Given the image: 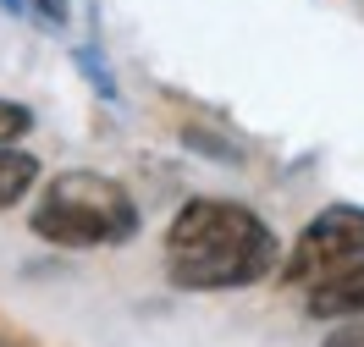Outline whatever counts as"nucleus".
<instances>
[{
	"mask_svg": "<svg viewBox=\"0 0 364 347\" xmlns=\"http://www.w3.org/2000/svg\"><path fill=\"white\" fill-rule=\"evenodd\" d=\"M0 11H11V17H23L28 6H23V0H0Z\"/></svg>",
	"mask_w": 364,
	"mask_h": 347,
	"instance_id": "nucleus-10",
	"label": "nucleus"
},
{
	"mask_svg": "<svg viewBox=\"0 0 364 347\" xmlns=\"http://www.w3.org/2000/svg\"><path fill=\"white\" fill-rule=\"evenodd\" d=\"M39 187V160L28 155V149H0V209H11V204H23L28 193Z\"/></svg>",
	"mask_w": 364,
	"mask_h": 347,
	"instance_id": "nucleus-5",
	"label": "nucleus"
},
{
	"mask_svg": "<svg viewBox=\"0 0 364 347\" xmlns=\"http://www.w3.org/2000/svg\"><path fill=\"white\" fill-rule=\"evenodd\" d=\"M33 133V111H28L23 99H6L0 94V149H11L17 138H28Z\"/></svg>",
	"mask_w": 364,
	"mask_h": 347,
	"instance_id": "nucleus-7",
	"label": "nucleus"
},
{
	"mask_svg": "<svg viewBox=\"0 0 364 347\" xmlns=\"http://www.w3.org/2000/svg\"><path fill=\"white\" fill-rule=\"evenodd\" d=\"M320 347H364V314H359V320H342Z\"/></svg>",
	"mask_w": 364,
	"mask_h": 347,
	"instance_id": "nucleus-9",
	"label": "nucleus"
},
{
	"mask_svg": "<svg viewBox=\"0 0 364 347\" xmlns=\"http://www.w3.org/2000/svg\"><path fill=\"white\" fill-rule=\"evenodd\" d=\"M364 270V204H326L282 254L287 287H326Z\"/></svg>",
	"mask_w": 364,
	"mask_h": 347,
	"instance_id": "nucleus-3",
	"label": "nucleus"
},
{
	"mask_svg": "<svg viewBox=\"0 0 364 347\" xmlns=\"http://www.w3.org/2000/svg\"><path fill=\"white\" fill-rule=\"evenodd\" d=\"M77 67H83V77L100 89V99H116V72H111V61H105L100 45H77Z\"/></svg>",
	"mask_w": 364,
	"mask_h": 347,
	"instance_id": "nucleus-6",
	"label": "nucleus"
},
{
	"mask_svg": "<svg viewBox=\"0 0 364 347\" xmlns=\"http://www.w3.org/2000/svg\"><path fill=\"white\" fill-rule=\"evenodd\" d=\"M138 226H144L138 199L116 177L89 165L55 171L28 215V231L50 248H122L138 237Z\"/></svg>",
	"mask_w": 364,
	"mask_h": 347,
	"instance_id": "nucleus-2",
	"label": "nucleus"
},
{
	"mask_svg": "<svg viewBox=\"0 0 364 347\" xmlns=\"http://www.w3.org/2000/svg\"><path fill=\"white\" fill-rule=\"evenodd\" d=\"M166 276L182 292H243L282 276V237L254 204L199 193L166 226Z\"/></svg>",
	"mask_w": 364,
	"mask_h": 347,
	"instance_id": "nucleus-1",
	"label": "nucleus"
},
{
	"mask_svg": "<svg viewBox=\"0 0 364 347\" xmlns=\"http://www.w3.org/2000/svg\"><path fill=\"white\" fill-rule=\"evenodd\" d=\"M23 6H28V11H33L45 28H67V17H72L67 0H23Z\"/></svg>",
	"mask_w": 364,
	"mask_h": 347,
	"instance_id": "nucleus-8",
	"label": "nucleus"
},
{
	"mask_svg": "<svg viewBox=\"0 0 364 347\" xmlns=\"http://www.w3.org/2000/svg\"><path fill=\"white\" fill-rule=\"evenodd\" d=\"M304 314L309 320H359L364 314V270L342 281H326V287H309V303H304Z\"/></svg>",
	"mask_w": 364,
	"mask_h": 347,
	"instance_id": "nucleus-4",
	"label": "nucleus"
}]
</instances>
